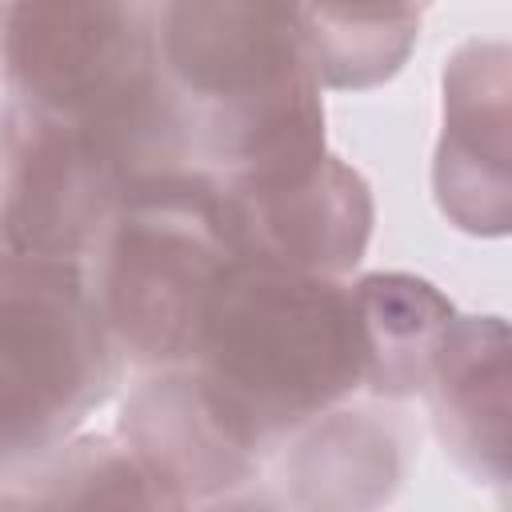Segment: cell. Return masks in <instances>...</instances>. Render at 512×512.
Segmentation results:
<instances>
[{
  "mask_svg": "<svg viewBox=\"0 0 512 512\" xmlns=\"http://www.w3.org/2000/svg\"><path fill=\"white\" fill-rule=\"evenodd\" d=\"M228 204L200 184L156 180L136 188L108 264V316L136 356L168 360L196 352L208 296L228 268Z\"/></svg>",
  "mask_w": 512,
  "mask_h": 512,
  "instance_id": "7a4b0ae2",
  "label": "cell"
},
{
  "mask_svg": "<svg viewBox=\"0 0 512 512\" xmlns=\"http://www.w3.org/2000/svg\"><path fill=\"white\" fill-rule=\"evenodd\" d=\"M196 352L212 404L240 424H284L336 400L368 364L356 300L272 256L232 260L204 308Z\"/></svg>",
  "mask_w": 512,
  "mask_h": 512,
  "instance_id": "6da1fadb",
  "label": "cell"
},
{
  "mask_svg": "<svg viewBox=\"0 0 512 512\" xmlns=\"http://www.w3.org/2000/svg\"><path fill=\"white\" fill-rule=\"evenodd\" d=\"M96 308L60 264H0V436L76 416L104 384Z\"/></svg>",
  "mask_w": 512,
  "mask_h": 512,
  "instance_id": "3957f363",
  "label": "cell"
}]
</instances>
